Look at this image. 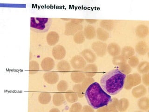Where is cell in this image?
<instances>
[{"label": "cell", "mask_w": 149, "mask_h": 112, "mask_svg": "<svg viewBox=\"0 0 149 112\" xmlns=\"http://www.w3.org/2000/svg\"><path fill=\"white\" fill-rule=\"evenodd\" d=\"M126 75L118 69H114L107 72L101 77L102 88L109 94L115 95L122 90L125 85Z\"/></svg>", "instance_id": "obj_1"}, {"label": "cell", "mask_w": 149, "mask_h": 112, "mask_svg": "<svg viewBox=\"0 0 149 112\" xmlns=\"http://www.w3.org/2000/svg\"><path fill=\"white\" fill-rule=\"evenodd\" d=\"M85 97L90 106L95 109L107 106L112 99L111 96L97 82L88 86L85 91Z\"/></svg>", "instance_id": "obj_2"}, {"label": "cell", "mask_w": 149, "mask_h": 112, "mask_svg": "<svg viewBox=\"0 0 149 112\" xmlns=\"http://www.w3.org/2000/svg\"><path fill=\"white\" fill-rule=\"evenodd\" d=\"M52 22L49 18H31L30 21V29L33 32L43 33L48 32Z\"/></svg>", "instance_id": "obj_3"}, {"label": "cell", "mask_w": 149, "mask_h": 112, "mask_svg": "<svg viewBox=\"0 0 149 112\" xmlns=\"http://www.w3.org/2000/svg\"><path fill=\"white\" fill-rule=\"evenodd\" d=\"M126 78L124 87L125 89L128 90L139 85L142 81L141 76L137 73H134L132 74H129Z\"/></svg>", "instance_id": "obj_4"}, {"label": "cell", "mask_w": 149, "mask_h": 112, "mask_svg": "<svg viewBox=\"0 0 149 112\" xmlns=\"http://www.w3.org/2000/svg\"><path fill=\"white\" fill-rule=\"evenodd\" d=\"M146 93V88L144 85H142L135 87L133 89L132 91L133 96L136 99L142 98V97L144 96Z\"/></svg>", "instance_id": "obj_5"}, {"label": "cell", "mask_w": 149, "mask_h": 112, "mask_svg": "<svg viewBox=\"0 0 149 112\" xmlns=\"http://www.w3.org/2000/svg\"><path fill=\"white\" fill-rule=\"evenodd\" d=\"M149 47L148 44L144 41H140L135 47V50L140 55H145L148 52Z\"/></svg>", "instance_id": "obj_6"}, {"label": "cell", "mask_w": 149, "mask_h": 112, "mask_svg": "<svg viewBox=\"0 0 149 112\" xmlns=\"http://www.w3.org/2000/svg\"><path fill=\"white\" fill-rule=\"evenodd\" d=\"M136 34L140 38H145L149 34L148 27L145 25H139L136 29Z\"/></svg>", "instance_id": "obj_7"}, {"label": "cell", "mask_w": 149, "mask_h": 112, "mask_svg": "<svg viewBox=\"0 0 149 112\" xmlns=\"http://www.w3.org/2000/svg\"><path fill=\"white\" fill-rule=\"evenodd\" d=\"M109 53L112 56H118L121 53V48L118 43H112L109 44L108 48Z\"/></svg>", "instance_id": "obj_8"}, {"label": "cell", "mask_w": 149, "mask_h": 112, "mask_svg": "<svg viewBox=\"0 0 149 112\" xmlns=\"http://www.w3.org/2000/svg\"><path fill=\"white\" fill-rule=\"evenodd\" d=\"M121 55L127 60L130 57L134 55L135 50L134 48L132 47L127 46L123 48L122 50H121Z\"/></svg>", "instance_id": "obj_9"}, {"label": "cell", "mask_w": 149, "mask_h": 112, "mask_svg": "<svg viewBox=\"0 0 149 112\" xmlns=\"http://www.w3.org/2000/svg\"><path fill=\"white\" fill-rule=\"evenodd\" d=\"M129 106V102L126 98H122L119 100L117 106V109L120 112L125 111L128 109Z\"/></svg>", "instance_id": "obj_10"}, {"label": "cell", "mask_w": 149, "mask_h": 112, "mask_svg": "<svg viewBox=\"0 0 149 112\" xmlns=\"http://www.w3.org/2000/svg\"><path fill=\"white\" fill-rule=\"evenodd\" d=\"M137 70L140 74H146L149 71V63L147 61H143L139 63L137 65Z\"/></svg>", "instance_id": "obj_11"}, {"label": "cell", "mask_w": 149, "mask_h": 112, "mask_svg": "<svg viewBox=\"0 0 149 112\" xmlns=\"http://www.w3.org/2000/svg\"><path fill=\"white\" fill-rule=\"evenodd\" d=\"M137 105L140 109L147 110L149 108V99L147 97H143L139 99Z\"/></svg>", "instance_id": "obj_12"}, {"label": "cell", "mask_w": 149, "mask_h": 112, "mask_svg": "<svg viewBox=\"0 0 149 112\" xmlns=\"http://www.w3.org/2000/svg\"><path fill=\"white\" fill-rule=\"evenodd\" d=\"M126 63V60L122 55L115 56L113 58V63L114 65L120 66Z\"/></svg>", "instance_id": "obj_13"}, {"label": "cell", "mask_w": 149, "mask_h": 112, "mask_svg": "<svg viewBox=\"0 0 149 112\" xmlns=\"http://www.w3.org/2000/svg\"><path fill=\"white\" fill-rule=\"evenodd\" d=\"M119 66V70L125 74H129L130 72H132V67L130 66L129 64L126 63Z\"/></svg>", "instance_id": "obj_14"}, {"label": "cell", "mask_w": 149, "mask_h": 112, "mask_svg": "<svg viewBox=\"0 0 149 112\" xmlns=\"http://www.w3.org/2000/svg\"><path fill=\"white\" fill-rule=\"evenodd\" d=\"M128 64L131 67L136 68L137 66L139 63V58L136 56H132L128 59Z\"/></svg>", "instance_id": "obj_15"}, {"label": "cell", "mask_w": 149, "mask_h": 112, "mask_svg": "<svg viewBox=\"0 0 149 112\" xmlns=\"http://www.w3.org/2000/svg\"><path fill=\"white\" fill-rule=\"evenodd\" d=\"M119 100L116 98L112 99L111 102H109V105L111 107V111H118L117 109V106H118V102Z\"/></svg>", "instance_id": "obj_16"}, {"label": "cell", "mask_w": 149, "mask_h": 112, "mask_svg": "<svg viewBox=\"0 0 149 112\" xmlns=\"http://www.w3.org/2000/svg\"><path fill=\"white\" fill-rule=\"evenodd\" d=\"M149 78L148 74H144L143 76H142V81L146 86H149Z\"/></svg>", "instance_id": "obj_17"}]
</instances>
